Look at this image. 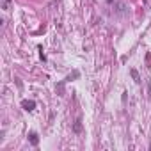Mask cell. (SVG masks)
Listing matches in <instances>:
<instances>
[{
  "instance_id": "6",
  "label": "cell",
  "mask_w": 151,
  "mask_h": 151,
  "mask_svg": "<svg viewBox=\"0 0 151 151\" xmlns=\"http://www.w3.org/2000/svg\"><path fill=\"white\" fill-rule=\"evenodd\" d=\"M4 2H6V6H4V7H6V9H7V4H9V2H11V0H4Z\"/></svg>"
},
{
  "instance_id": "5",
  "label": "cell",
  "mask_w": 151,
  "mask_h": 151,
  "mask_svg": "<svg viewBox=\"0 0 151 151\" xmlns=\"http://www.w3.org/2000/svg\"><path fill=\"white\" fill-rule=\"evenodd\" d=\"M147 91H149V101H151V80L147 82Z\"/></svg>"
},
{
  "instance_id": "2",
  "label": "cell",
  "mask_w": 151,
  "mask_h": 151,
  "mask_svg": "<svg viewBox=\"0 0 151 151\" xmlns=\"http://www.w3.org/2000/svg\"><path fill=\"white\" fill-rule=\"evenodd\" d=\"M29 140H30L32 146H37V144H39V137H37V133H36V132H30V133H29Z\"/></svg>"
},
{
  "instance_id": "3",
  "label": "cell",
  "mask_w": 151,
  "mask_h": 151,
  "mask_svg": "<svg viewBox=\"0 0 151 151\" xmlns=\"http://www.w3.org/2000/svg\"><path fill=\"white\" fill-rule=\"evenodd\" d=\"M73 132H77V133L82 132V121L80 119H77V123H75V126H73Z\"/></svg>"
},
{
  "instance_id": "7",
  "label": "cell",
  "mask_w": 151,
  "mask_h": 151,
  "mask_svg": "<svg viewBox=\"0 0 151 151\" xmlns=\"http://www.w3.org/2000/svg\"><path fill=\"white\" fill-rule=\"evenodd\" d=\"M107 2H109V4H110V2H112V0H107Z\"/></svg>"
},
{
  "instance_id": "4",
  "label": "cell",
  "mask_w": 151,
  "mask_h": 151,
  "mask_svg": "<svg viewBox=\"0 0 151 151\" xmlns=\"http://www.w3.org/2000/svg\"><path fill=\"white\" fill-rule=\"evenodd\" d=\"M130 73H132V78H133V80L139 84V82H140V78H139V73H137V69H132Z\"/></svg>"
},
{
  "instance_id": "1",
  "label": "cell",
  "mask_w": 151,
  "mask_h": 151,
  "mask_svg": "<svg viewBox=\"0 0 151 151\" xmlns=\"http://www.w3.org/2000/svg\"><path fill=\"white\" fill-rule=\"evenodd\" d=\"M22 107H23V110L32 112V110L36 109V101H32V100H23V101H22Z\"/></svg>"
}]
</instances>
